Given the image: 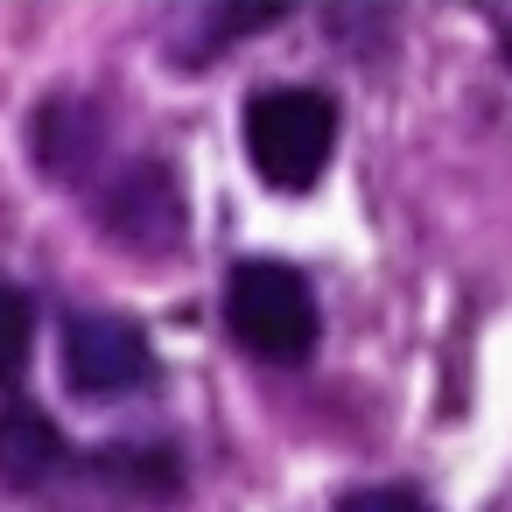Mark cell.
<instances>
[{"label": "cell", "mask_w": 512, "mask_h": 512, "mask_svg": "<svg viewBox=\"0 0 512 512\" xmlns=\"http://www.w3.org/2000/svg\"><path fill=\"white\" fill-rule=\"evenodd\" d=\"M337 148V99L309 85H267L246 99V155L267 190H309Z\"/></svg>", "instance_id": "obj_1"}, {"label": "cell", "mask_w": 512, "mask_h": 512, "mask_svg": "<svg viewBox=\"0 0 512 512\" xmlns=\"http://www.w3.org/2000/svg\"><path fill=\"white\" fill-rule=\"evenodd\" d=\"M64 463V435L50 414L8 400L0 407V484H15V491H36L50 470Z\"/></svg>", "instance_id": "obj_6"}, {"label": "cell", "mask_w": 512, "mask_h": 512, "mask_svg": "<svg viewBox=\"0 0 512 512\" xmlns=\"http://www.w3.org/2000/svg\"><path fill=\"white\" fill-rule=\"evenodd\" d=\"M99 113L78 106V99H43L36 106V127H29V148H36V169L57 176V183H78L99 155Z\"/></svg>", "instance_id": "obj_5"}, {"label": "cell", "mask_w": 512, "mask_h": 512, "mask_svg": "<svg viewBox=\"0 0 512 512\" xmlns=\"http://www.w3.org/2000/svg\"><path fill=\"white\" fill-rule=\"evenodd\" d=\"M29 358H36V302L15 281H0V386H22Z\"/></svg>", "instance_id": "obj_8"}, {"label": "cell", "mask_w": 512, "mask_h": 512, "mask_svg": "<svg viewBox=\"0 0 512 512\" xmlns=\"http://www.w3.org/2000/svg\"><path fill=\"white\" fill-rule=\"evenodd\" d=\"M92 477H113L127 491H176V456L162 442H113L106 456H92Z\"/></svg>", "instance_id": "obj_7"}, {"label": "cell", "mask_w": 512, "mask_h": 512, "mask_svg": "<svg viewBox=\"0 0 512 512\" xmlns=\"http://www.w3.org/2000/svg\"><path fill=\"white\" fill-rule=\"evenodd\" d=\"M225 323L232 337L267 358V365H302L316 351V295L295 267L281 260H239L232 281H225Z\"/></svg>", "instance_id": "obj_2"}, {"label": "cell", "mask_w": 512, "mask_h": 512, "mask_svg": "<svg viewBox=\"0 0 512 512\" xmlns=\"http://www.w3.org/2000/svg\"><path fill=\"white\" fill-rule=\"evenodd\" d=\"M64 386L78 400H127V393L155 386V351H148L141 323L78 309L64 323Z\"/></svg>", "instance_id": "obj_3"}, {"label": "cell", "mask_w": 512, "mask_h": 512, "mask_svg": "<svg viewBox=\"0 0 512 512\" xmlns=\"http://www.w3.org/2000/svg\"><path fill=\"white\" fill-rule=\"evenodd\" d=\"M337 512H435L414 484H358L337 498Z\"/></svg>", "instance_id": "obj_9"}, {"label": "cell", "mask_w": 512, "mask_h": 512, "mask_svg": "<svg viewBox=\"0 0 512 512\" xmlns=\"http://www.w3.org/2000/svg\"><path fill=\"white\" fill-rule=\"evenodd\" d=\"M92 211H99V232H113L134 253H176L183 239V183L169 162H148V155L106 169V183L92 190Z\"/></svg>", "instance_id": "obj_4"}]
</instances>
